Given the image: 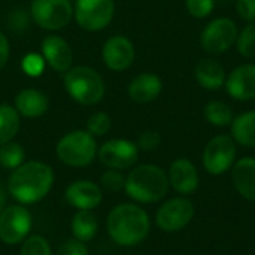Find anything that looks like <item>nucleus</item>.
I'll return each mask as SVG.
<instances>
[{
    "label": "nucleus",
    "mask_w": 255,
    "mask_h": 255,
    "mask_svg": "<svg viewBox=\"0 0 255 255\" xmlns=\"http://www.w3.org/2000/svg\"><path fill=\"white\" fill-rule=\"evenodd\" d=\"M49 100L46 94L40 90L27 88L18 93L15 97V109L19 115L25 118H36L48 111Z\"/></svg>",
    "instance_id": "obj_20"
},
{
    "label": "nucleus",
    "mask_w": 255,
    "mask_h": 255,
    "mask_svg": "<svg viewBox=\"0 0 255 255\" xmlns=\"http://www.w3.org/2000/svg\"><path fill=\"white\" fill-rule=\"evenodd\" d=\"M187 10L194 18H206L215 7V0H185Z\"/></svg>",
    "instance_id": "obj_31"
},
{
    "label": "nucleus",
    "mask_w": 255,
    "mask_h": 255,
    "mask_svg": "<svg viewBox=\"0 0 255 255\" xmlns=\"http://www.w3.org/2000/svg\"><path fill=\"white\" fill-rule=\"evenodd\" d=\"M194 78L206 90H220L226 84V72L221 63L212 58H202L194 67Z\"/></svg>",
    "instance_id": "obj_21"
},
{
    "label": "nucleus",
    "mask_w": 255,
    "mask_h": 255,
    "mask_svg": "<svg viewBox=\"0 0 255 255\" xmlns=\"http://www.w3.org/2000/svg\"><path fill=\"white\" fill-rule=\"evenodd\" d=\"M194 218V205L187 197H173L164 202L157 214L155 224L166 233H175L185 229Z\"/></svg>",
    "instance_id": "obj_8"
},
{
    "label": "nucleus",
    "mask_w": 255,
    "mask_h": 255,
    "mask_svg": "<svg viewBox=\"0 0 255 255\" xmlns=\"http://www.w3.org/2000/svg\"><path fill=\"white\" fill-rule=\"evenodd\" d=\"M102 57L111 70L121 72L131 66L134 60V46L126 36H112L105 42Z\"/></svg>",
    "instance_id": "obj_13"
},
{
    "label": "nucleus",
    "mask_w": 255,
    "mask_h": 255,
    "mask_svg": "<svg viewBox=\"0 0 255 255\" xmlns=\"http://www.w3.org/2000/svg\"><path fill=\"white\" fill-rule=\"evenodd\" d=\"M161 143V136L158 131H154V130H148V131H143L139 139H137V148L142 149V151H154L160 146Z\"/></svg>",
    "instance_id": "obj_32"
},
{
    "label": "nucleus",
    "mask_w": 255,
    "mask_h": 255,
    "mask_svg": "<svg viewBox=\"0 0 255 255\" xmlns=\"http://www.w3.org/2000/svg\"><path fill=\"white\" fill-rule=\"evenodd\" d=\"M232 182L244 199L255 202V158L245 157L233 164Z\"/></svg>",
    "instance_id": "obj_18"
},
{
    "label": "nucleus",
    "mask_w": 255,
    "mask_h": 255,
    "mask_svg": "<svg viewBox=\"0 0 255 255\" xmlns=\"http://www.w3.org/2000/svg\"><path fill=\"white\" fill-rule=\"evenodd\" d=\"M232 137L242 146L255 148V111L241 114L233 120Z\"/></svg>",
    "instance_id": "obj_23"
},
{
    "label": "nucleus",
    "mask_w": 255,
    "mask_h": 255,
    "mask_svg": "<svg viewBox=\"0 0 255 255\" xmlns=\"http://www.w3.org/2000/svg\"><path fill=\"white\" fill-rule=\"evenodd\" d=\"M163 90V82L155 73H140L128 85V96L137 103H149L155 100Z\"/></svg>",
    "instance_id": "obj_19"
},
{
    "label": "nucleus",
    "mask_w": 255,
    "mask_h": 255,
    "mask_svg": "<svg viewBox=\"0 0 255 255\" xmlns=\"http://www.w3.org/2000/svg\"><path fill=\"white\" fill-rule=\"evenodd\" d=\"M57 255H88V250L84 242L78 239H69L58 248Z\"/></svg>",
    "instance_id": "obj_33"
},
{
    "label": "nucleus",
    "mask_w": 255,
    "mask_h": 255,
    "mask_svg": "<svg viewBox=\"0 0 255 255\" xmlns=\"http://www.w3.org/2000/svg\"><path fill=\"white\" fill-rule=\"evenodd\" d=\"M236 161V142L232 136L218 134L212 137L203 151V167L208 173L218 176L233 167Z\"/></svg>",
    "instance_id": "obj_6"
},
{
    "label": "nucleus",
    "mask_w": 255,
    "mask_h": 255,
    "mask_svg": "<svg viewBox=\"0 0 255 255\" xmlns=\"http://www.w3.org/2000/svg\"><path fill=\"white\" fill-rule=\"evenodd\" d=\"M167 173L155 164H140L126 176V193L139 203H157L169 191Z\"/></svg>",
    "instance_id": "obj_3"
},
{
    "label": "nucleus",
    "mask_w": 255,
    "mask_h": 255,
    "mask_svg": "<svg viewBox=\"0 0 255 255\" xmlns=\"http://www.w3.org/2000/svg\"><path fill=\"white\" fill-rule=\"evenodd\" d=\"M100 182H102V187L105 190L112 191V193H117V191L124 190V187H126V176L121 173V170L109 169V170H106L102 175Z\"/></svg>",
    "instance_id": "obj_30"
},
{
    "label": "nucleus",
    "mask_w": 255,
    "mask_h": 255,
    "mask_svg": "<svg viewBox=\"0 0 255 255\" xmlns=\"http://www.w3.org/2000/svg\"><path fill=\"white\" fill-rule=\"evenodd\" d=\"M42 54L43 60L55 72H67L73 61V54L69 43L57 34H51L43 39Z\"/></svg>",
    "instance_id": "obj_17"
},
{
    "label": "nucleus",
    "mask_w": 255,
    "mask_h": 255,
    "mask_svg": "<svg viewBox=\"0 0 255 255\" xmlns=\"http://www.w3.org/2000/svg\"><path fill=\"white\" fill-rule=\"evenodd\" d=\"M238 25L230 18L212 19L200 34V45L209 54H221L233 46L238 39Z\"/></svg>",
    "instance_id": "obj_9"
},
{
    "label": "nucleus",
    "mask_w": 255,
    "mask_h": 255,
    "mask_svg": "<svg viewBox=\"0 0 255 255\" xmlns=\"http://www.w3.org/2000/svg\"><path fill=\"white\" fill-rule=\"evenodd\" d=\"M57 157L70 167H85L91 164L97 154V143L93 134L75 130L63 136L55 146Z\"/></svg>",
    "instance_id": "obj_5"
},
{
    "label": "nucleus",
    "mask_w": 255,
    "mask_h": 255,
    "mask_svg": "<svg viewBox=\"0 0 255 255\" xmlns=\"http://www.w3.org/2000/svg\"><path fill=\"white\" fill-rule=\"evenodd\" d=\"M9 60V42L3 33H0V70L6 66Z\"/></svg>",
    "instance_id": "obj_36"
},
{
    "label": "nucleus",
    "mask_w": 255,
    "mask_h": 255,
    "mask_svg": "<svg viewBox=\"0 0 255 255\" xmlns=\"http://www.w3.org/2000/svg\"><path fill=\"white\" fill-rule=\"evenodd\" d=\"M45 60H42L39 55L36 54H28L24 60H22V69L27 75L30 76H37L42 73L43 70V63Z\"/></svg>",
    "instance_id": "obj_34"
},
{
    "label": "nucleus",
    "mask_w": 255,
    "mask_h": 255,
    "mask_svg": "<svg viewBox=\"0 0 255 255\" xmlns=\"http://www.w3.org/2000/svg\"><path fill=\"white\" fill-rule=\"evenodd\" d=\"M238 51L245 58H255V21L245 25L236 39Z\"/></svg>",
    "instance_id": "obj_27"
},
{
    "label": "nucleus",
    "mask_w": 255,
    "mask_h": 255,
    "mask_svg": "<svg viewBox=\"0 0 255 255\" xmlns=\"http://www.w3.org/2000/svg\"><path fill=\"white\" fill-rule=\"evenodd\" d=\"M33 227V218L24 205L6 206L0 214V241L6 245L22 244Z\"/></svg>",
    "instance_id": "obj_7"
},
{
    "label": "nucleus",
    "mask_w": 255,
    "mask_h": 255,
    "mask_svg": "<svg viewBox=\"0 0 255 255\" xmlns=\"http://www.w3.org/2000/svg\"><path fill=\"white\" fill-rule=\"evenodd\" d=\"M205 118L208 123L217 126V127H226L230 126L235 120L233 109L220 100H212L205 106Z\"/></svg>",
    "instance_id": "obj_25"
},
{
    "label": "nucleus",
    "mask_w": 255,
    "mask_h": 255,
    "mask_svg": "<svg viewBox=\"0 0 255 255\" xmlns=\"http://www.w3.org/2000/svg\"><path fill=\"white\" fill-rule=\"evenodd\" d=\"M75 18L79 27L88 31H97L105 28L114 18L115 1L114 0H76Z\"/></svg>",
    "instance_id": "obj_10"
},
{
    "label": "nucleus",
    "mask_w": 255,
    "mask_h": 255,
    "mask_svg": "<svg viewBox=\"0 0 255 255\" xmlns=\"http://www.w3.org/2000/svg\"><path fill=\"white\" fill-rule=\"evenodd\" d=\"M54 185V170L42 161H24L7 179L9 194L21 205L43 200Z\"/></svg>",
    "instance_id": "obj_1"
},
{
    "label": "nucleus",
    "mask_w": 255,
    "mask_h": 255,
    "mask_svg": "<svg viewBox=\"0 0 255 255\" xmlns=\"http://www.w3.org/2000/svg\"><path fill=\"white\" fill-rule=\"evenodd\" d=\"M70 229H72L73 238L85 244V242L94 239V236L97 235V230H99L97 217L93 214V211L79 209L73 215Z\"/></svg>",
    "instance_id": "obj_22"
},
{
    "label": "nucleus",
    "mask_w": 255,
    "mask_h": 255,
    "mask_svg": "<svg viewBox=\"0 0 255 255\" xmlns=\"http://www.w3.org/2000/svg\"><path fill=\"white\" fill-rule=\"evenodd\" d=\"M24 158H25V151L19 143L10 140L0 146V164L4 169L15 170L24 163Z\"/></svg>",
    "instance_id": "obj_26"
},
{
    "label": "nucleus",
    "mask_w": 255,
    "mask_h": 255,
    "mask_svg": "<svg viewBox=\"0 0 255 255\" xmlns=\"http://www.w3.org/2000/svg\"><path fill=\"white\" fill-rule=\"evenodd\" d=\"M169 185L182 196L193 194L199 187V172L194 163L188 158L175 160L167 172Z\"/></svg>",
    "instance_id": "obj_14"
},
{
    "label": "nucleus",
    "mask_w": 255,
    "mask_h": 255,
    "mask_svg": "<svg viewBox=\"0 0 255 255\" xmlns=\"http://www.w3.org/2000/svg\"><path fill=\"white\" fill-rule=\"evenodd\" d=\"M112 121L111 117L105 112H96L93 114L87 121V130L93 136H103L111 130Z\"/></svg>",
    "instance_id": "obj_29"
},
{
    "label": "nucleus",
    "mask_w": 255,
    "mask_h": 255,
    "mask_svg": "<svg viewBox=\"0 0 255 255\" xmlns=\"http://www.w3.org/2000/svg\"><path fill=\"white\" fill-rule=\"evenodd\" d=\"M99 158L103 166L114 170H126L136 164L139 148L127 139H111L99 149Z\"/></svg>",
    "instance_id": "obj_12"
},
{
    "label": "nucleus",
    "mask_w": 255,
    "mask_h": 255,
    "mask_svg": "<svg viewBox=\"0 0 255 255\" xmlns=\"http://www.w3.org/2000/svg\"><path fill=\"white\" fill-rule=\"evenodd\" d=\"M4 208H6V191H4V188L0 185V214L3 212Z\"/></svg>",
    "instance_id": "obj_37"
},
{
    "label": "nucleus",
    "mask_w": 255,
    "mask_h": 255,
    "mask_svg": "<svg viewBox=\"0 0 255 255\" xmlns=\"http://www.w3.org/2000/svg\"><path fill=\"white\" fill-rule=\"evenodd\" d=\"M64 87L69 96L79 105L91 106L105 96L103 78L88 66H76L66 72Z\"/></svg>",
    "instance_id": "obj_4"
},
{
    "label": "nucleus",
    "mask_w": 255,
    "mask_h": 255,
    "mask_svg": "<svg viewBox=\"0 0 255 255\" xmlns=\"http://www.w3.org/2000/svg\"><path fill=\"white\" fill-rule=\"evenodd\" d=\"M64 197L67 200V203L73 208H76L78 211L79 209H94L97 208L102 200H103V193H102V188L91 182V181H85V179H81V181H75L72 182L66 191H64Z\"/></svg>",
    "instance_id": "obj_16"
},
{
    "label": "nucleus",
    "mask_w": 255,
    "mask_h": 255,
    "mask_svg": "<svg viewBox=\"0 0 255 255\" xmlns=\"http://www.w3.org/2000/svg\"><path fill=\"white\" fill-rule=\"evenodd\" d=\"M238 15L248 22L255 21V0H238L236 1Z\"/></svg>",
    "instance_id": "obj_35"
},
{
    "label": "nucleus",
    "mask_w": 255,
    "mask_h": 255,
    "mask_svg": "<svg viewBox=\"0 0 255 255\" xmlns=\"http://www.w3.org/2000/svg\"><path fill=\"white\" fill-rule=\"evenodd\" d=\"M108 233L120 247H136L146 239L151 230L149 217L145 209L134 203L115 206L108 215Z\"/></svg>",
    "instance_id": "obj_2"
},
{
    "label": "nucleus",
    "mask_w": 255,
    "mask_h": 255,
    "mask_svg": "<svg viewBox=\"0 0 255 255\" xmlns=\"http://www.w3.org/2000/svg\"><path fill=\"white\" fill-rule=\"evenodd\" d=\"M19 114L9 105H0V146L10 142L19 130Z\"/></svg>",
    "instance_id": "obj_24"
},
{
    "label": "nucleus",
    "mask_w": 255,
    "mask_h": 255,
    "mask_svg": "<svg viewBox=\"0 0 255 255\" xmlns=\"http://www.w3.org/2000/svg\"><path fill=\"white\" fill-rule=\"evenodd\" d=\"M229 96L239 102L255 99V64H242L226 78Z\"/></svg>",
    "instance_id": "obj_15"
},
{
    "label": "nucleus",
    "mask_w": 255,
    "mask_h": 255,
    "mask_svg": "<svg viewBox=\"0 0 255 255\" xmlns=\"http://www.w3.org/2000/svg\"><path fill=\"white\" fill-rule=\"evenodd\" d=\"M30 12L36 24L46 30H60L73 16L69 0H33Z\"/></svg>",
    "instance_id": "obj_11"
},
{
    "label": "nucleus",
    "mask_w": 255,
    "mask_h": 255,
    "mask_svg": "<svg viewBox=\"0 0 255 255\" xmlns=\"http://www.w3.org/2000/svg\"><path fill=\"white\" fill-rule=\"evenodd\" d=\"M19 255H54L48 241L39 235L28 236L19 250Z\"/></svg>",
    "instance_id": "obj_28"
}]
</instances>
